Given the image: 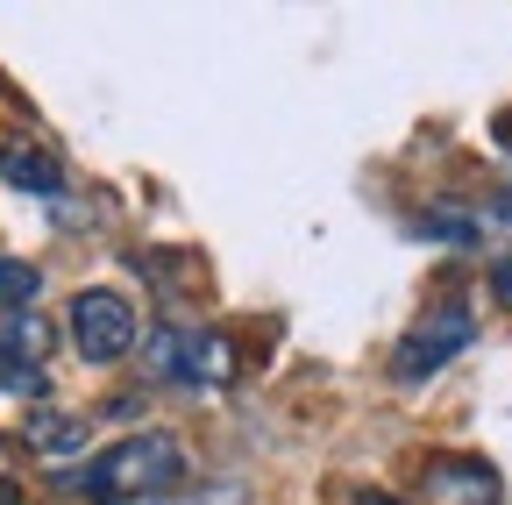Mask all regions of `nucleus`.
<instances>
[{
    "mask_svg": "<svg viewBox=\"0 0 512 505\" xmlns=\"http://www.w3.org/2000/svg\"><path fill=\"white\" fill-rule=\"evenodd\" d=\"M0 178H8L15 193H36V200H57L64 185H72V171L36 143H0Z\"/></svg>",
    "mask_w": 512,
    "mask_h": 505,
    "instance_id": "obj_8",
    "label": "nucleus"
},
{
    "mask_svg": "<svg viewBox=\"0 0 512 505\" xmlns=\"http://www.w3.org/2000/svg\"><path fill=\"white\" fill-rule=\"evenodd\" d=\"M86 413H64V406H29V420H22V441L50 463V470H64V463H79L86 456Z\"/></svg>",
    "mask_w": 512,
    "mask_h": 505,
    "instance_id": "obj_7",
    "label": "nucleus"
},
{
    "mask_svg": "<svg viewBox=\"0 0 512 505\" xmlns=\"http://www.w3.org/2000/svg\"><path fill=\"white\" fill-rule=\"evenodd\" d=\"M0 456H8V434H0Z\"/></svg>",
    "mask_w": 512,
    "mask_h": 505,
    "instance_id": "obj_14",
    "label": "nucleus"
},
{
    "mask_svg": "<svg viewBox=\"0 0 512 505\" xmlns=\"http://www.w3.org/2000/svg\"><path fill=\"white\" fill-rule=\"evenodd\" d=\"M64 328H72V349L86 363H121L143 349V313H136V292L121 285H79L72 306H64Z\"/></svg>",
    "mask_w": 512,
    "mask_h": 505,
    "instance_id": "obj_4",
    "label": "nucleus"
},
{
    "mask_svg": "<svg viewBox=\"0 0 512 505\" xmlns=\"http://www.w3.org/2000/svg\"><path fill=\"white\" fill-rule=\"evenodd\" d=\"M484 292H491V306H505L512 313V242L491 257V271H484Z\"/></svg>",
    "mask_w": 512,
    "mask_h": 505,
    "instance_id": "obj_11",
    "label": "nucleus"
},
{
    "mask_svg": "<svg viewBox=\"0 0 512 505\" xmlns=\"http://www.w3.org/2000/svg\"><path fill=\"white\" fill-rule=\"evenodd\" d=\"M0 505H29V498H22V484H15V477H0Z\"/></svg>",
    "mask_w": 512,
    "mask_h": 505,
    "instance_id": "obj_13",
    "label": "nucleus"
},
{
    "mask_svg": "<svg viewBox=\"0 0 512 505\" xmlns=\"http://www.w3.org/2000/svg\"><path fill=\"white\" fill-rule=\"evenodd\" d=\"M470 342H477V306L463 292H441L420 321L399 335V349H392L384 370H392V385H427V377H441Z\"/></svg>",
    "mask_w": 512,
    "mask_h": 505,
    "instance_id": "obj_3",
    "label": "nucleus"
},
{
    "mask_svg": "<svg viewBox=\"0 0 512 505\" xmlns=\"http://www.w3.org/2000/svg\"><path fill=\"white\" fill-rule=\"evenodd\" d=\"M349 505H413V498H406V491H384V484H356Z\"/></svg>",
    "mask_w": 512,
    "mask_h": 505,
    "instance_id": "obj_12",
    "label": "nucleus"
},
{
    "mask_svg": "<svg viewBox=\"0 0 512 505\" xmlns=\"http://www.w3.org/2000/svg\"><path fill=\"white\" fill-rule=\"evenodd\" d=\"M50 484L86 498V505H143V498H164L185 484V441L164 427H136V434L107 441L100 456H79L72 470H50Z\"/></svg>",
    "mask_w": 512,
    "mask_h": 505,
    "instance_id": "obj_1",
    "label": "nucleus"
},
{
    "mask_svg": "<svg viewBox=\"0 0 512 505\" xmlns=\"http://www.w3.org/2000/svg\"><path fill=\"white\" fill-rule=\"evenodd\" d=\"M136 356H143V370L157 377V385H178V392L235 385V342L214 335V328H192V321H157Z\"/></svg>",
    "mask_w": 512,
    "mask_h": 505,
    "instance_id": "obj_2",
    "label": "nucleus"
},
{
    "mask_svg": "<svg viewBox=\"0 0 512 505\" xmlns=\"http://www.w3.org/2000/svg\"><path fill=\"white\" fill-rule=\"evenodd\" d=\"M43 292V271L29 257H0V313H29Z\"/></svg>",
    "mask_w": 512,
    "mask_h": 505,
    "instance_id": "obj_10",
    "label": "nucleus"
},
{
    "mask_svg": "<svg viewBox=\"0 0 512 505\" xmlns=\"http://www.w3.org/2000/svg\"><path fill=\"white\" fill-rule=\"evenodd\" d=\"M420 491L427 505H498V470L484 456H427L420 463Z\"/></svg>",
    "mask_w": 512,
    "mask_h": 505,
    "instance_id": "obj_6",
    "label": "nucleus"
},
{
    "mask_svg": "<svg viewBox=\"0 0 512 505\" xmlns=\"http://www.w3.org/2000/svg\"><path fill=\"white\" fill-rule=\"evenodd\" d=\"M413 228L427 235V242H484V221H477V207H420L413 214Z\"/></svg>",
    "mask_w": 512,
    "mask_h": 505,
    "instance_id": "obj_9",
    "label": "nucleus"
},
{
    "mask_svg": "<svg viewBox=\"0 0 512 505\" xmlns=\"http://www.w3.org/2000/svg\"><path fill=\"white\" fill-rule=\"evenodd\" d=\"M0 385L15 399H43L50 385V321L29 313H0Z\"/></svg>",
    "mask_w": 512,
    "mask_h": 505,
    "instance_id": "obj_5",
    "label": "nucleus"
}]
</instances>
